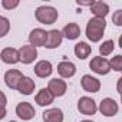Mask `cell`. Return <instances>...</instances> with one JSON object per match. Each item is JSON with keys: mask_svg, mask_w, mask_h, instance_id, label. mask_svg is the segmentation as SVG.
<instances>
[{"mask_svg": "<svg viewBox=\"0 0 122 122\" xmlns=\"http://www.w3.org/2000/svg\"><path fill=\"white\" fill-rule=\"evenodd\" d=\"M0 26H2V30H0V36H6L7 35V30H9V27H10V25H9V20L6 19V17H0Z\"/></svg>", "mask_w": 122, "mask_h": 122, "instance_id": "cb8c5ba5", "label": "cell"}, {"mask_svg": "<svg viewBox=\"0 0 122 122\" xmlns=\"http://www.w3.org/2000/svg\"><path fill=\"white\" fill-rule=\"evenodd\" d=\"M2 6L5 7V9H15V7H17L19 6V2L17 0H15V2H9V0H3L2 2Z\"/></svg>", "mask_w": 122, "mask_h": 122, "instance_id": "484cf974", "label": "cell"}, {"mask_svg": "<svg viewBox=\"0 0 122 122\" xmlns=\"http://www.w3.org/2000/svg\"><path fill=\"white\" fill-rule=\"evenodd\" d=\"M45 122H63V112L60 108H50L43 112Z\"/></svg>", "mask_w": 122, "mask_h": 122, "instance_id": "e0dca14e", "label": "cell"}, {"mask_svg": "<svg viewBox=\"0 0 122 122\" xmlns=\"http://www.w3.org/2000/svg\"><path fill=\"white\" fill-rule=\"evenodd\" d=\"M91 12L95 15V17L105 19V16L109 13V6L103 2H93V5L91 6Z\"/></svg>", "mask_w": 122, "mask_h": 122, "instance_id": "d6986e66", "label": "cell"}, {"mask_svg": "<svg viewBox=\"0 0 122 122\" xmlns=\"http://www.w3.org/2000/svg\"><path fill=\"white\" fill-rule=\"evenodd\" d=\"M29 42L32 46L35 47H39V46H46V42H47V32L37 27V29H33L29 35Z\"/></svg>", "mask_w": 122, "mask_h": 122, "instance_id": "5b68a950", "label": "cell"}, {"mask_svg": "<svg viewBox=\"0 0 122 122\" xmlns=\"http://www.w3.org/2000/svg\"><path fill=\"white\" fill-rule=\"evenodd\" d=\"M111 69L115 72H122V55H116L111 59Z\"/></svg>", "mask_w": 122, "mask_h": 122, "instance_id": "603a6c76", "label": "cell"}, {"mask_svg": "<svg viewBox=\"0 0 122 122\" xmlns=\"http://www.w3.org/2000/svg\"><path fill=\"white\" fill-rule=\"evenodd\" d=\"M78 111L83 115H95L98 111L96 102L89 96H82L78 101Z\"/></svg>", "mask_w": 122, "mask_h": 122, "instance_id": "277c9868", "label": "cell"}, {"mask_svg": "<svg viewBox=\"0 0 122 122\" xmlns=\"http://www.w3.org/2000/svg\"><path fill=\"white\" fill-rule=\"evenodd\" d=\"M62 32H59L57 29H53V30H49L47 32V42H46V46L47 49H56L60 46V43H62Z\"/></svg>", "mask_w": 122, "mask_h": 122, "instance_id": "4fadbf2b", "label": "cell"}, {"mask_svg": "<svg viewBox=\"0 0 122 122\" xmlns=\"http://www.w3.org/2000/svg\"><path fill=\"white\" fill-rule=\"evenodd\" d=\"M105 29H106V20L101 17H93L86 25V36L91 42H99L103 37Z\"/></svg>", "mask_w": 122, "mask_h": 122, "instance_id": "6da1fadb", "label": "cell"}, {"mask_svg": "<svg viewBox=\"0 0 122 122\" xmlns=\"http://www.w3.org/2000/svg\"><path fill=\"white\" fill-rule=\"evenodd\" d=\"M113 47H115L113 40H105V42L99 46V52H101V55H102V56H108V55H111V53H112Z\"/></svg>", "mask_w": 122, "mask_h": 122, "instance_id": "7402d4cb", "label": "cell"}, {"mask_svg": "<svg viewBox=\"0 0 122 122\" xmlns=\"http://www.w3.org/2000/svg\"><path fill=\"white\" fill-rule=\"evenodd\" d=\"M19 53H20V62H23L25 65H30L32 62H35V59L37 57V50L32 45L22 46L19 49Z\"/></svg>", "mask_w": 122, "mask_h": 122, "instance_id": "52a82bcc", "label": "cell"}, {"mask_svg": "<svg viewBox=\"0 0 122 122\" xmlns=\"http://www.w3.org/2000/svg\"><path fill=\"white\" fill-rule=\"evenodd\" d=\"M35 113H36V111H35L33 105L29 102H20L16 106V115L23 121H30L32 118H35Z\"/></svg>", "mask_w": 122, "mask_h": 122, "instance_id": "8992f818", "label": "cell"}, {"mask_svg": "<svg viewBox=\"0 0 122 122\" xmlns=\"http://www.w3.org/2000/svg\"><path fill=\"white\" fill-rule=\"evenodd\" d=\"M112 22L115 26H121L122 27V10H116L112 16Z\"/></svg>", "mask_w": 122, "mask_h": 122, "instance_id": "d4e9b609", "label": "cell"}, {"mask_svg": "<svg viewBox=\"0 0 122 122\" xmlns=\"http://www.w3.org/2000/svg\"><path fill=\"white\" fill-rule=\"evenodd\" d=\"M53 99H55V95L49 89H46V88L40 89L36 93V96H35V101H36V103L39 106H47V105H50L53 102Z\"/></svg>", "mask_w": 122, "mask_h": 122, "instance_id": "5bb4252c", "label": "cell"}, {"mask_svg": "<svg viewBox=\"0 0 122 122\" xmlns=\"http://www.w3.org/2000/svg\"><path fill=\"white\" fill-rule=\"evenodd\" d=\"M121 102H122V95H121Z\"/></svg>", "mask_w": 122, "mask_h": 122, "instance_id": "4dcf8cb0", "label": "cell"}, {"mask_svg": "<svg viewBox=\"0 0 122 122\" xmlns=\"http://www.w3.org/2000/svg\"><path fill=\"white\" fill-rule=\"evenodd\" d=\"M57 73L62 78H72L76 73V66L69 60H63L57 65Z\"/></svg>", "mask_w": 122, "mask_h": 122, "instance_id": "9a60e30c", "label": "cell"}, {"mask_svg": "<svg viewBox=\"0 0 122 122\" xmlns=\"http://www.w3.org/2000/svg\"><path fill=\"white\" fill-rule=\"evenodd\" d=\"M91 52H92V49L86 42H79L75 45V55L78 59H86L91 55Z\"/></svg>", "mask_w": 122, "mask_h": 122, "instance_id": "44dd1931", "label": "cell"}, {"mask_svg": "<svg viewBox=\"0 0 122 122\" xmlns=\"http://www.w3.org/2000/svg\"><path fill=\"white\" fill-rule=\"evenodd\" d=\"M17 91L22 93V95H32V92L35 91V81H32L29 76H25L19 86H17Z\"/></svg>", "mask_w": 122, "mask_h": 122, "instance_id": "ffe728a7", "label": "cell"}, {"mask_svg": "<svg viewBox=\"0 0 122 122\" xmlns=\"http://www.w3.org/2000/svg\"><path fill=\"white\" fill-rule=\"evenodd\" d=\"M89 68L98 73V75H108L111 69V62H108V60L102 56H95L92 57V60L89 62Z\"/></svg>", "mask_w": 122, "mask_h": 122, "instance_id": "3957f363", "label": "cell"}, {"mask_svg": "<svg viewBox=\"0 0 122 122\" xmlns=\"http://www.w3.org/2000/svg\"><path fill=\"white\" fill-rule=\"evenodd\" d=\"M119 46H121V47H122V35H121V36H119Z\"/></svg>", "mask_w": 122, "mask_h": 122, "instance_id": "83f0119b", "label": "cell"}, {"mask_svg": "<svg viewBox=\"0 0 122 122\" xmlns=\"http://www.w3.org/2000/svg\"><path fill=\"white\" fill-rule=\"evenodd\" d=\"M9 122H16V121H9Z\"/></svg>", "mask_w": 122, "mask_h": 122, "instance_id": "f546056e", "label": "cell"}, {"mask_svg": "<svg viewBox=\"0 0 122 122\" xmlns=\"http://www.w3.org/2000/svg\"><path fill=\"white\" fill-rule=\"evenodd\" d=\"M0 57H2V60H3L5 63L15 65V63H17L19 60H20V53L15 47H5L2 50V53H0Z\"/></svg>", "mask_w": 122, "mask_h": 122, "instance_id": "7c38bea8", "label": "cell"}, {"mask_svg": "<svg viewBox=\"0 0 122 122\" xmlns=\"http://www.w3.org/2000/svg\"><path fill=\"white\" fill-rule=\"evenodd\" d=\"M35 16L42 25H53L57 20V10L52 6H40L36 9Z\"/></svg>", "mask_w": 122, "mask_h": 122, "instance_id": "7a4b0ae2", "label": "cell"}, {"mask_svg": "<svg viewBox=\"0 0 122 122\" xmlns=\"http://www.w3.org/2000/svg\"><path fill=\"white\" fill-rule=\"evenodd\" d=\"M116 91L122 95V76L118 79V83H116Z\"/></svg>", "mask_w": 122, "mask_h": 122, "instance_id": "4316f807", "label": "cell"}, {"mask_svg": "<svg viewBox=\"0 0 122 122\" xmlns=\"http://www.w3.org/2000/svg\"><path fill=\"white\" fill-rule=\"evenodd\" d=\"M81 85L86 92H91V93H96L101 89V82L92 75H83L81 79Z\"/></svg>", "mask_w": 122, "mask_h": 122, "instance_id": "8fae6325", "label": "cell"}, {"mask_svg": "<svg viewBox=\"0 0 122 122\" xmlns=\"http://www.w3.org/2000/svg\"><path fill=\"white\" fill-rule=\"evenodd\" d=\"M81 122H93V121H89V119H85V121H81Z\"/></svg>", "mask_w": 122, "mask_h": 122, "instance_id": "f1b7e54d", "label": "cell"}, {"mask_svg": "<svg viewBox=\"0 0 122 122\" xmlns=\"http://www.w3.org/2000/svg\"><path fill=\"white\" fill-rule=\"evenodd\" d=\"M62 35L69 40H75V39H78L81 36V27L78 26V23H68L63 27Z\"/></svg>", "mask_w": 122, "mask_h": 122, "instance_id": "ac0fdd59", "label": "cell"}, {"mask_svg": "<svg viewBox=\"0 0 122 122\" xmlns=\"http://www.w3.org/2000/svg\"><path fill=\"white\" fill-rule=\"evenodd\" d=\"M23 78H25L23 73L17 69H10L5 73V82L10 89H17V86H19V83Z\"/></svg>", "mask_w": 122, "mask_h": 122, "instance_id": "ba28073f", "label": "cell"}, {"mask_svg": "<svg viewBox=\"0 0 122 122\" xmlns=\"http://www.w3.org/2000/svg\"><path fill=\"white\" fill-rule=\"evenodd\" d=\"M52 72H53V68L49 60H39L35 65V73L39 78H47V76H50Z\"/></svg>", "mask_w": 122, "mask_h": 122, "instance_id": "2e32d148", "label": "cell"}, {"mask_svg": "<svg viewBox=\"0 0 122 122\" xmlns=\"http://www.w3.org/2000/svg\"><path fill=\"white\" fill-rule=\"evenodd\" d=\"M47 89L55 95V96H63L66 93V89H68V85L65 81L59 79V78H53L49 81V86Z\"/></svg>", "mask_w": 122, "mask_h": 122, "instance_id": "30bf717a", "label": "cell"}, {"mask_svg": "<svg viewBox=\"0 0 122 122\" xmlns=\"http://www.w3.org/2000/svg\"><path fill=\"white\" fill-rule=\"evenodd\" d=\"M99 111L103 116H113L118 113V103L112 98H105L99 103Z\"/></svg>", "mask_w": 122, "mask_h": 122, "instance_id": "9c48e42d", "label": "cell"}]
</instances>
